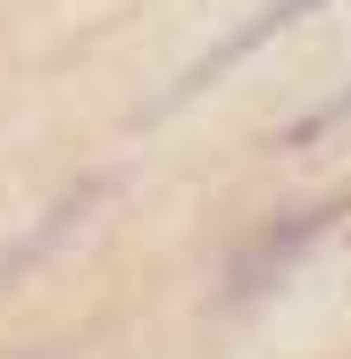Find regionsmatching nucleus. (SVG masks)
Listing matches in <instances>:
<instances>
[{"mask_svg": "<svg viewBox=\"0 0 351 359\" xmlns=\"http://www.w3.org/2000/svg\"><path fill=\"white\" fill-rule=\"evenodd\" d=\"M343 209H351V201H326V209H301L293 226H276V234H267L260 251H243V268H234V292H267V276H276V268H293V259H301V251H310V243H318V234H326V226H335Z\"/></svg>", "mask_w": 351, "mask_h": 359, "instance_id": "1", "label": "nucleus"}, {"mask_svg": "<svg viewBox=\"0 0 351 359\" xmlns=\"http://www.w3.org/2000/svg\"><path fill=\"white\" fill-rule=\"evenodd\" d=\"M310 8H326V0H267V8H260V17H251V25H243V34H226V42H218V50H209V59H201V67L184 76V92L218 84V67H234V59H251L260 42H276V34H284L293 17H310Z\"/></svg>", "mask_w": 351, "mask_h": 359, "instance_id": "2", "label": "nucleus"}, {"mask_svg": "<svg viewBox=\"0 0 351 359\" xmlns=\"http://www.w3.org/2000/svg\"><path fill=\"white\" fill-rule=\"evenodd\" d=\"M343 117H351V92H335V100H326L318 117H301V126H293V142H310V134H335Z\"/></svg>", "mask_w": 351, "mask_h": 359, "instance_id": "3", "label": "nucleus"}]
</instances>
